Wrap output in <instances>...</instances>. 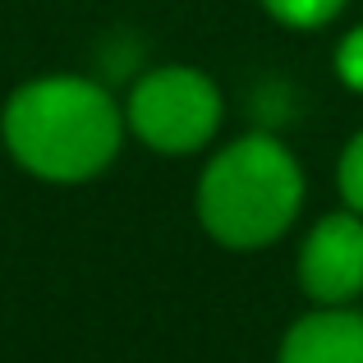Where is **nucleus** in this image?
Listing matches in <instances>:
<instances>
[{
    "label": "nucleus",
    "mask_w": 363,
    "mask_h": 363,
    "mask_svg": "<svg viewBox=\"0 0 363 363\" xmlns=\"http://www.w3.org/2000/svg\"><path fill=\"white\" fill-rule=\"evenodd\" d=\"M124 111L92 79L51 74L33 79L5 101L0 138L9 157L37 179L83 184L116 161L124 138Z\"/></svg>",
    "instance_id": "1"
},
{
    "label": "nucleus",
    "mask_w": 363,
    "mask_h": 363,
    "mask_svg": "<svg viewBox=\"0 0 363 363\" xmlns=\"http://www.w3.org/2000/svg\"><path fill=\"white\" fill-rule=\"evenodd\" d=\"M303 207V170L285 143L267 133L235 138L198 179V221L225 248H267Z\"/></svg>",
    "instance_id": "2"
},
{
    "label": "nucleus",
    "mask_w": 363,
    "mask_h": 363,
    "mask_svg": "<svg viewBox=\"0 0 363 363\" xmlns=\"http://www.w3.org/2000/svg\"><path fill=\"white\" fill-rule=\"evenodd\" d=\"M124 124L133 138L166 157H189L207 147L221 129V88L203 69L161 65L133 83L124 101Z\"/></svg>",
    "instance_id": "3"
},
{
    "label": "nucleus",
    "mask_w": 363,
    "mask_h": 363,
    "mask_svg": "<svg viewBox=\"0 0 363 363\" xmlns=\"http://www.w3.org/2000/svg\"><path fill=\"white\" fill-rule=\"evenodd\" d=\"M299 285L313 303L340 308L363 294V212L322 216L299 248Z\"/></svg>",
    "instance_id": "4"
},
{
    "label": "nucleus",
    "mask_w": 363,
    "mask_h": 363,
    "mask_svg": "<svg viewBox=\"0 0 363 363\" xmlns=\"http://www.w3.org/2000/svg\"><path fill=\"white\" fill-rule=\"evenodd\" d=\"M276 363H363V313L350 303L313 308L285 331Z\"/></svg>",
    "instance_id": "5"
},
{
    "label": "nucleus",
    "mask_w": 363,
    "mask_h": 363,
    "mask_svg": "<svg viewBox=\"0 0 363 363\" xmlns=\"http://www.w3.org/2000/svg\"><path fill=\"white\" fill-rule=\"evenodd\" d=\"M262 9L285 28H322L345 9V0H262Z\"/></svg>",
    "instance_id": "6"
},
{
    "label": "nucleus",
    "mask_w": 363,
    "mask_h": 363,
    "mask_svg": "<svg viewBox=\"0 0 363 363\" xmlns=\"http://www.w3.org/2000/svg\"><path fill=\"white\" fill-rule=\"evenodd\" d=\"M340 194H345V207H354V212H363V129L350 138V147L340 152Z\"/></svg>",
    "instance_id": "7"
},
{
    "label": "nucleus",
    "mask_w": 363,
    "mask_h": 363,
    "mask_svg": "<svg viewBox=\"0 0 363 363\" xmlns=\"http://www.w3.org/2000/svg\"><path fill=\"white\" fill-rule=\"evenodd\" d=\"M336 74L354 92H363V23L354 28V33H345V42L336 46Z\"/></svg>",
    "instance_id": "8"
}]
</instances>
